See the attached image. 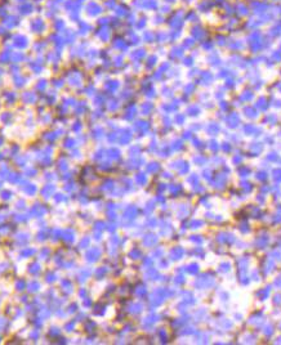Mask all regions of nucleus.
Wrapping results in <instances>:
<instances>
[{"instance_id": "7ed1b4c3", "label": "nucleus", "mask_w": 281, "mask_h": 345, "mask_svg": "<svg viewBox=\"0 0 281 345\" xmlns=\"http://www.w3.org/2000/svg\"><path fill=\"white\" fill-rule=\"evenodd\" d=\"M20 9H21L22 14H29V13H31L34 11V5H32V4H30V3H25V4H22Z\"/></svg>"}, {"instance_id": "f03ea898", "label": "nucleus", "mask_w": 281, "mask_h": 345, "mask_svg": "<svg viewBox=\"0 0 281 345\" xmlns=\"http://www.w3.org/2000/svg\"><path fill=\"white\" fill-rule=\"evenodd\" d=\"M87 11H88L89 16H96V14H98V13H101V8H99L96 3H89Z\"/></svg>"}, {"instance_id": "39448f33", "label": "nucleus", "mask_w": 281, "mask_h": 345, "mask_svg": "<svg viewBox=\"0 0 281 345\" xmlns=\"http://www.w3.org/2000/svg\"><path fill=\"white\" fill-rule=\"evenodd\" d=\"M53 29L56 31H63V30H65V21H63V20H54Z\"/></svg>"}, {"instance_id": "0eeeda50", "label": "nucleus", "mask_w": 281, "mask_h": 345, "mask_svg": "<svg viewBox=\"0 0 281 345\" xmlns=\"http://www.w3.org/2000/svg\"><path fill=\"white\" fill-rule=\"evenodd\" d=\"M56 2H58V3H61V2H63V0H56Z\"/></svg>"}, {"instance_id": "423d86ee", "label": "nucleus", "mask_w": 281, "mask_h": 345, "mask_svg": "<svg viewBox=\"0 0 281 345\" xmlns=\"http://www.w3.org/2000/svg\"><path fill=\"white\" fill-rule=\"evenodd\" d=\"M90 29L88 23H85V22H80L79 25V30H80V34H87L88 30Z\"/></svg>"}, {"instance_id": "1a4fd4ad", "label": "nucleus", "mask_w": 281, "mask_h": 345, "mask_svg": "<svg viewBox=\"0 0 281 345\" xmlns=\"http://www.w3.org/2000/svg\"><path fill=\"white\" fill-rule=\"evenodd\" d=\"M38 2H40V0H38Z\"/></svg>"}, {"instance_id": "f257e3e1", "label": "nucleus", "mask_w": 281, "mask_h": 345, "mask_svg": "<svg viewBox=\"0 0 281 345\" xmlns=\"http://www.w3.org/2000/svg\"><path fill=\"white\" fill-rule=\"evenodd\" d=\"M29 27H30V30L32 31V32L42 34L43 31L47 29V23H45V21L42 20V18H34V20L30 22Z\"/></svg>"}, {"instance_id": "6e6552de", "label": "nucleus", "mask_w": 281, "mask_h": 345, "mask_svg": "<svg viewBox=\"0 0 281 345\" xmlns=\"http://www.w3.org/2000/svg\"><path fill=\"white\" fill-rule=\"evenodd\" d=\"M18 2H21V3H23V2H25V0H18Z\"/></svg>"}, {"instance_id": "20e7f679", "label": "nucleus", "mask_w": 281, "mask_h": 345, "mask_svg": "<svg viewBox=\"0 0 281 345\" xmlns=\"http://www.w3.org/2000/svg\"><path fill=\"white\" fill-rule=\"evenodd\" d=\"M17 47H20V48H25V47H27V39L25 38L23 35H20V36H17V39H16V43H14Z\"/></svg>"}]
</instances>
